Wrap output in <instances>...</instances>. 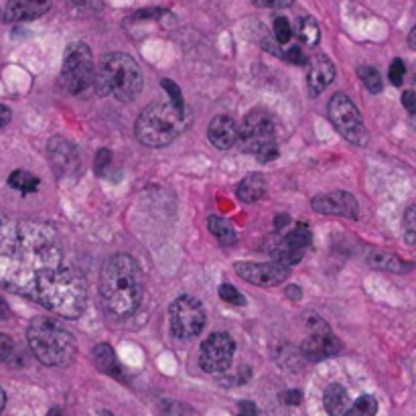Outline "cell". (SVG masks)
I'll list each match as a JSON object with an SVG mask.
<instances>
[{"label":"cell","mask_w":416,"mask_h":416,"mask_svg":"<svg viewBox=\"0 0 416 416\" xmlns=\"http://www.w3.org/2000/svg\"><path fill=\"white\" fill-rule=\"evenodd\" d=\"M91 356H93V363H96V368H98L100 372L108 374V376L116 378V380H124L122 368H120V363H118V358H116L114 349H112L108 344L96 345Z\"/></svg>","instance_id":"d6986e66"},{"label":"cell","mask_w":416,"mask_h":416,"mask_svg":"<svg viewBox=\"0 0 416 416\" xmlns=\"http://www.w3.org/2000/svg\"><path fill=\"white\" fill-rule=\"evenodd\" d=\"M163 88L167 90V93H169V102L175 106V108L179 110H187V106H185V100H183V93L181 90H179V86L173 82V79H163Z\"/></svg>","instance_id":"f546056e"},{"label":"cell","mask_w":416,"mask_h":416,"mask_svg":"<svg viewBox=\"0 0 416 416\" xmlns=\"http://www.w3.org/2000/svg\"><path fill=\"white\" fill-rule=\"evenodd\" d=\"M0 287L59 317L75 319L88 301L82 272L51 226L0 214Z\"/></svg>","instance_id":"6da1fadb"},{"label":"cell","mask_w":416,"mask_h":416,"mask_svg":"<svg viewBox=\"0 0 416 416\" xmlns=\"http://www.w3.org/2000/svg\"><path fill=\"white\" fill-rule=\"evenodd\" d=\"M235 344L228 333H212L201 344L200 365L207 374H223L234 362Z\"/></svg>","instance_id":"30bf717a"},{"label":"cell","mask_w":416,"mask_h":416,"mask_svg":"<svg viewBox=\"0 0 416 416\" xmlns=\"http://www.w3.org/2000/svg\"><path fill=\"white\" fill-rule=\"evenodd\" d=\"M51 8V0H8L4 18L8 22H29L43 17Z\"/></svg>","instance_id":"9a60e30c"},{"label":"cell","mask_w":416,"mask_h":416,"mask_svg":"<svg viewBox=\"0 0 416 416\" xmlns=\"http://www.w3.org/2000/svg\"><path fill=\"white\" fill-rule=\"evenodd\" d=\"M207 228L219 240V244H223V246H234L238 242V234L232 228V223L228 219H223V217L209 216L207 217Z\"/></svg>","instance_id":"603a6c76"},{"label":"cell","mask_w":416,"mask_h":416,"mask_svg":"<svg viewBox=\"0 0 416 416\" xmlns=\"http://www.w3.org/2000/svg\"><path fill=\"white\" fill-rule=\"evenodd\" d=\"M376 412H378V400L372 394H363L349 404V410L345 416H376Z\"/></svg>","instance_id":"484cf974"},{"label":"cell","mask_w":416,"mask_h":416,"mask_svg":"<svg viewBox=\"0 0 416 416\" xmlns=\"http://www.w3.org/2000/svg\"><path fill=\"white\" fill-rule=\"evenodd\" d=\"M335 79V67L333 63L327 59V57H315L308 65V73H307V84H308V91L313 96L321 93L325 90L327 86Z\"/></svg>","instance_id":"ac0fdd59"},{"label":"cell","mask_w":416,"mask_h":416,"mask_svg":"<svg viewBox=\"0 0 416 416\" xmlns=\"http://www.w3.org/2000/svg\"><path fill=\"white\" fill-rule=\"evenodd\" d=\"M110 164V150L106 148H102L100 152H98V157H96V173L98 175H104V167Z\"/></svg>","instance_id":"d590c367"},{"label":"cell","mask_w":416,"mask_h":416,"mask_svg":"<svg viewBox=\"0 0 416 416\" xmlns=\"http://www.w3.org/2000/svg\"><path fill=\"white\" fill-rule=\"evenodd\" d=\"M72 2L82 8H88V11H98L102 6V0H72Z\"/></svg>","instance_id":"ab89813d"},{"label":"cell","mask_w":416,"mask_h":416,"mask_svg":"<svg viewBox=\"0 0 416 416\" xmlns=\"http://www.w3.org/2000/svg\"><path fill=\"white\" fill-rule=\"evenodd\" d=\"M415 238H416V230H415V207L410 205L408 209H406V242L412 246L415 244Z\"/></svg>","instance_id":"1f68e13d"},{"label":"cell","mask_w":416,"mask_h":416,"mask_svg":"<svg viewBox=\"0 0 416 416\" xmlns=\"http://www.w3.org/2000/svg\"><path fill=\"white\" fill-rule=\"evenodd\" d=\"M171 317V331L177 339L189 342L197 337L205 327V311L197 299L185 294L179 297L169 311Z\"/></svg>","instance_id":"9c48e42d"},{"label":"cell","mask_w":416,"mask_h":416,"mask_svg":"<svg viewBox=\"0 0 416 416\" xmlns=\"http://www.w3.org/2000/svg\"><path fill=\"white\" fill-rule=\"evenodd\" d=\"M4 406H6V394H4V390L0 388V412L4 410Z\"/></svg>","instance_id":"ee69618b"},{"label":"cell","mask_w":416,"mask_h":416,"mask_svg":"<svg viewBox=\"0 0 416 416\" xmlns=\"http://www.w3.org/2000/svg\"><path fill=\"white\" fill-rule=\"evenodd\" d=\"M402 104H404V108L408 110L410 114H415L416 112V93L412 90L404 91V96H402Z\"/></svg>","instance_id":"74e56055"},{"label":"cell","mask_w":416,"mask_h":416,"mask_svg":"<svg viewBox=\"0 0 416 416\" xmlns=\"http://www.w3.org/2000/svg\"><path fill=\"white\" fill-rule=\"evenodd\" d=\"M404 75H406V65L402 59H394L392 65H390V72H388V77L394 86H400L404 82Z\"/></svg>","instance_id":"4dcf8cb0"},{"label":"cell","mask_w":416,"mask_h":416,"mask_svg":"<svg viewBox=\"0 0 416 416\" xmlns=\"http://www.w3.org/2000/svg\"><path fill=\"white\" fill-rule=\"evenodd\" d=\"M219 299L221 301H226L228 305H235V307H242V305H246V297L240 292V290L232 287V285H221L219 287Z\"/></svg>","instance_id":"83f0119b"},{"label":"cell","mask_w":416,"mask_h":416,"mask_svg":"<svg viewBox=\"0 0 416 416\" xmlns=\"http://www.w3.org/2000/svg\"><path fill=\"white\" fill-rule=\"evenodd\" d=\"M207 138L219 150L232 148L235 145V141H238V124H235L234 118H230V116H216L209 122Z\"/></svg>","instance_id":"e0dca14e"},{"label":"cell","mask_w":416,"mask_h":416,"mask_svg":"<svg viewBox=\"0 0 416 416\" xmlns=\"http://www.w3.org/2000/svg\"><path fill=\"white\" fill-rule=\"evenodd\" d=\"M358 75L362 77V84L368 88L370 93H380L382 91V75L378 70H374L372 65H360Z\"/></svg>","instance_id":"4316f807"},{"label":"cell","mask_w":416,"mask_h":416,"mask_svg":"<svg viewBox=\"0 0 416 416\" xmlns=\"http://www.w3.org/2000/svg\"><path fill=\"white\" fill-rule=\"evenodd\" d=\"M27 342L37 360L51 368L72 363L77 353V344L72 333L51 319H33L27 329Z\"/></svg>","instance_id":"3957f363"},{"label":"cell","mask_w":416,"mask_h":416,"mask_svg":"<svg viewBox=\"0 0 416 416\" xmlns=\"http://www.w3.org/2000/svg\"><path fill=\"white\" fill-rule=\"evenodd\" d=\"M272 29H274V39H276V43H280V45H287L290 41V37H292V29H290V22L285 17H276L274 18V25H272Z\"/></svg>","instance_id":"f1b7e54d"},{"label":"cell","mask_w":416,"mask_h":416,"mask_svg":"<svg viewBox=\"0 0 416 416\" xmlns=\"http://www.w3.org/2000/svg\"><path fill=\"white\" fill-rule=\"evenodd\" d=\"M287 61L290 63H297V65H301V63H305V55H303V49L299 47V45H290L289 49H287Z\"/></svg>","instance_id":"d6a6232c"},{"label":"cell","mask_w":416,"mask_h":416,"mask_svg":"<svg viewBox=\"0 0 416 416\" xmlns=\"http://www.w3.org/2000/svg\"><path fill=\"white\" fill-rule=\"evenodd\" d=\"M238 416H258V406L250 400H242L238 404Z\"/></svg>","instance_id":"836d02e7"},{"label":"cell","mask_w":416,"mask_h":416,"mask_svg":"<svg viewBox=\"0 0 416 416\" xmlns=\"http://www.w3.org/2000/svg\"><path fill=\"white\" fill-rule=\"evenodd\" d=\"M61 88L70 93H84L93 86V59L86 43H73L65 51V59L59 75Z\"/></svg>","instance_id":"52a82bcc"},{"label":"cell","mask_w":416,"mask_h":416,"mask_svg":"<svg viewBox=\"0 0 416 416\" xmlns=\"http://www.w3.org/2000/svg\"><path fill=\"white\" fill-rule=\"evenodd\" d=\"M235 272L250 285L258 287H276L289 278V266L280 262H235Z\"/></svg>","instance_id":"4fadbf2b"},{"label":"cell","mask_w":416,"mask_h":416,"mask_svg":"<svg viewBox=\"0 0 416 416\" xmlns=\"http://www.w3.org/2000/svg\"><path fill=\"white\" fill-rule=\"evenodd\" d=\"M311 335L303 342V356L308 362H323L327 358H333L342 351V342L331 333V329L321 317H311L307 321Z\"/></svg>","instance_id":"8fae6325"},{"label":"cell","mask_w":416,"mask_h":416,"mask_svg":"<svg viewBox=\"0 0 416 416\" xmlns=\"http://www.w3.org/2000/svg\"><path fill=\"white\" fill-rule=\"evenodd\" d=\"M264 191H266V179L258 173H252V175H246L242 181L238 183L235 195L244 203H254L264 195Z\"/></svg>","instance_id":"7402d4cb"},{"label":"cell","mask_w":416,"mask_h":416,"mask_svg":"<svg viewBox=\"0 0 416 416\" xmlns=\"http://www.w3.org/2000/svg\"><path fill=\"white\" fill-rule=\"evenodd\" d=\"M238 146L242 152L254 155L260 163H268L278 157L276 130L272 118L264 110H252L242 126H238Z\"/></svg>","instance_id":"8992f818"},{"label":"cell","mask_w":416,"mask_h":416,"mask_svg":"<svg viewBox=\"0 0 416 416\" xmlns=\"http://www.w3.org/2000/svg\"><path fill=\"white\" fill-rule=\"evenodd\" d=\"M408 43H410V49H416V29H412V31H410Z\"/></svg>","instance_id":"7bdbcfd3"},{"label":"cell","mask_w":416,"mask_h":416,"mask_svg":"<svg viewBox=\"0 0 416 416\" xmlns=\"http://www.w3.org/2000/svg\"><path fill=\"white\" fill-rule=\"evenodd\" d=\"M11 118H13V114H11V110L6 108L4 104H0V130L6 126L8 122H11Z\"/></svg>","instance_id":"60d3db41"},{"label":"cell","mask_w":416,"mask_h":416,"mask_svg":"<svg viewBox=\"0 0 416 416\" xmlns=\"http://www.w3.org/2000/svg\"><path fill=\"white\" fill-rule=\"evenodd\" d=\"M49 416H63V412H61V408H51Z\"/></svg>","instance_id":"f6af8a7d"},{"label":"cell","mask_w":416,"mask_h":416,"mask_svg":"<svg viewBox=\"0 0 416 416\" xmlns=\"http://www.w3.org/2000/svg\"><path fill=\"white\" fill-rule=\"evenodd\" d=\"M282 402H285V404H292V406L301 404V402H303L301 390H289V392H285V394H282Z\"/></svg>","instance_id":"f35d334b"},{"label":"cell","mask_w":416,"mask_h":416,"mask_svg":"<svg viewBox=\"0 0 416 416\" xmlns=\"http://www.w3.org/2000/svg\"><path fill=\"white\" fill-rule=\"evenodd\" d=\"M311 240H313V234H311L307 223H297L290 232L276 238L271 244V254L274 256V262H280L289 268L299 264L307 252Z\"/></svg>","instance_id":"7c38bea8"},{"label":"cell","mask_w":416,"mask_h":416,"mask_svg":"<svg viewBox=\"0 0 416 416\" xmlns=\"http://www.w3.org/2000/svg\"><path fill=\"white\" fill-rule=\"evenodd\" d=\"M294 0H254V4L258 6H266V8H287Z\"/></svg>","instance_id":"e575fe53"},{"label":"cell","mask_w":416,"mask_h":416,"mask_svg":"<svg viewBox=\"0 0 416 416\" xmlns=\"http://www.w3.org/2000/svg\"><path fill=\"white\" fill-rule=\"evenodd\" d=\"M100 90L112 93L118 102H132L143 90L138 63L126 53H110L100 63Z\"/></svg>","instance_id":"5b68a950"},{"label":"cell","mask_w":416,"mask_h":416,"mask_svg":"<svg viewBox=\"0 0 416 416\" xmlns=\"http://www.w3.org/2000/svg\"><path fill=\"white\" fill-rule=\"evenodd\" d=\"M327 112H329L331 124L335 126V130L344 136L345 141L358 146L368 143V128L363 126L362 114L345 93H335L329 100Z\"/></svg>","instance_id":"ba28073f"},{"label":"cell","mask_w":416,"mask_h":416,"mask_svg":"<svg viewBox=\"0 0 416 416\" xmlns=\"http://www.w3.org/2000/svg\"><path fill=\"white\" fill-rule=\"evenodd\" d=\"M8 185L13 189H17L20 193H35L39 189V179H37L33 173H27V171H15L11 177H8Z\"/></svg>","instance_id":"d4e9b609"},{"label":"cell","mask_w":416,"mask_h":416,"mask_svg":"<svg viewBox=\"0 0 416 416\" xmlns=\"http://www.w3.org/2000/svg\"><path fill=\"white\" fill-rule=\"evenodd\" d=\"M47 150H49V161H51V167L55 169L57 177L65 175V173H72L73 169L77 167V163H79L77 161L79 159L77 148L70 141H65V138H51Z\"/></svg>","instance_id":"2e32d148"},{"label":"cell","mask_w":416,"mask_h":416,"mask_svg":"<svg viewBox=\"0 0 416 416\" xmlns=\"http://www.w3.org/2000/svg\"><path fill=\"white\" fill-rule=\"evenodd\" d=\"M313 209L317 214H325V216H342L356 219L360 214V205L358 200L347 193V191H333L325 195H317L313 197Z\"/></svg>","instance_id":"5bb4252c"},{"label":"cell","mask_w":416,"mask_h":416,"mask_svg":"<svg viewBox=\"0 0 416 416\" xmlns=\"http://www.w3.org/2000/svg\"><path fill=\"white\" fill-rule=\"evenodd\" d=\"M287 294H289L290 299H301V297H303V290L292 285V287H289V289H287Z\"/></svg>","instance_id":"b9f144b4"},{"label":"cell","mask_w":416,"mask_h":416,"mask_svg":"<svg viewBox=\"0 0 416 416\" xmlns=\"http://www.w3.org/2000/svg\"><path fill=\"white\" fill-rule=\"evenodd\" d=\"M187 124V110L175 108L171 102H155L141 112L136 120V138L150 148L167 146L181 134Z\"/></svg>","instance_id":"277c9868"},{"label":"cell","mask_w":416,"mask_h":416,"mask_svg":"<svg viewBox=\"0 0 416 416\" xmlns=\"http://www.w3.org/2000/svg\"><path fill=\"white\" fill-rule=\"evenodd\" d=\"M349 394L342 384H331L327 386L325 394H323V406H325L329 416H345L349 410Z\"/></svg>","instance_id":"ffe728a7"},{"label":"cell","mask_w":416,"mask_h":416,"mask_svg":"<svg viewBox=\"0 0 416 416\" xmlns=\"http://www.w3.org/2000/svg\"><path fill=\"white\" fill-rule=\"evenodd\" d=\"M368 264L372 268L392 272V274H404V272H408L412 268L410 262H404L396 254L382 252V250H374V252L368 254Z\"/></svg>","instance_id":"44dd1931"},{"label":"cell","mask_w":416,"mask_h":416,"mask_svg":"<svg viewBox=\"0 0 416 416\" xmlns=\"http://www.w3.org/2000/svg\"><path fill=\"white\" fill-rule=\"evenodd\" d=\"M102 305L116 319L130 317L143 299V274L136 260L128 254H114L100 272Z\"/></svg>","instance_id":"7a4b0ae2"},{"label":"cell","mask_w":416,"mask_h":416,"mask_svg":"<svg viewBox=\"0 0 416 416\" xmlns=\"http://www.w3.org/2000/svg\"><path fill=\"white\" fill-rule=\"evenodd\" d=\"M11 351H13V342L4 333H0V362H4L11 356Z\"/></svg>","instance_id":"8d00e7d4"},{"label":"cell","mask_w":416,"mask_h":416,"mask_svg":"<svg viewBox=\"0 0 416 416\" xmlns=\"http://www.w3.org/2000/svg\"><path fill=\"white\" fill-rule=\"evenodd\" d=\"M297 35L299 39L308 45V47H315L321 39V29H319V22L313 17H301L299 22H297Z\"/></svg>","instance_id":"cb8c5ba5"}]
</instances>
